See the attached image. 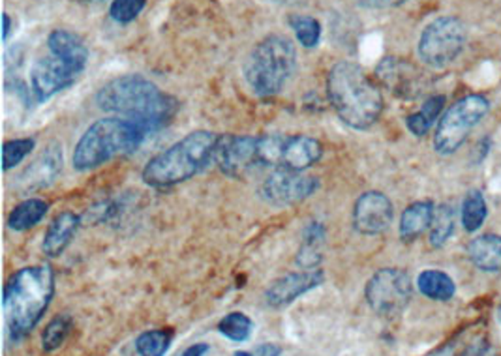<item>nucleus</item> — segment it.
Here are the masks:
<instances>
[{
    "mask_svg": "<svg viewBox=\"0 0 501 356\" xmlns=\"http://www.w3.org/2000/svg\"><path fill=\"white\" fill-rule=\"evenodd\" d=\"M145 6L147 0H111L109 17L115 23L128 25L138 20Z\"/></svg>",
    "mask_w": 501,
    "mask_h": 356,
    "instance_id": "obj_31",
    "label": "nucleus"
},
{
    "mask_svg": "<svg viewBox=\"0 0 501 356\" xmlns=\"http://www.w3.org/2000/svg\"><path fill=\"white\" fill-rule=\"evenodd\" d=\"M393 216V202L386 194L366 192L355 201L354 227L357 233L366 236L381 234L391 227Z\"/></svg>",
    "mask_w": 501,
    "mask_h": 356,
    "instance_id": "obj_15",
    "label": "nucleus"
},
{
    "mask_svg": "<svg viewBox=\"0 0 501 356\" xmlns=\"http://www.w3.org/2000/svg\"><path fill=\"white\" fill-rule=\"evenodd\" d=\"M55 297V273L49 265L20 268L4 285L3 308L13 340L28 336Z\"/></svg>",
    "mask_w": 501,
    "mask_h": 356,
    "instance_id": "obj_3",
    "label": "nucleus"
},
{
    "mask_svg": "<svg viewBox=\"0 0 501 356\" xmlns=\"http://www.w3.org/2000/svg\"><path fill=\"white\" fill-rule=\"evenodd\" d=\"M417 287H419V291L426 298L436 302H447L457 293L453 278L441 273V270H425V273H421L419 278H417Z\"/></svg>",
    "mask_w": 501,
    "mask_h": 356,
    "instance_id": "obj_22",
    "label": "nucleus"
},
{
    "mask_svg": "<svg viewBox=\"0 0 501 356\" xmlns=\"http://www.w3.org/2000/svg\"><path fill=\"white\" fill-rule=\"evenodd\" d=\"M467 256L482 273H501V236L481 234L467 246Z\"/></svg>",
    "mask_w": 501,
    "mask_h": 356,
    "instance_id": "obj_19",
    "label": "nucleus"
},
{
    "mask_svg": "<svg viewBox=\"0 0 501 356\" xmlns=\"http://www.w3.org/2000/svg\"><path fill=\"white\" fill-rule=\"evenodd\" d=\"M288 25L293 30L297 42L303 45L305 49H314L320 45L322 42V23L315 20L312 15H303V13H291L288 17Z\"/></svg>",
    "mask_w": 501,
    "mask_h": 356,
    "instance_id": "obj_24",
    "label": "nucleus"
},
{
    "mask_svg": "<svg viewBox=\"0 0 501 356\" xmlns=\"http://www.w3.org/2000/svg\"><path fill=\"white\" fill-rule=\"evenodd\" d=\"M211 351V347L207 344H194L188 349H185L180 356H205Z\"/></svg>",
    "mask_w": 501,
    "mask_h": 356,
    "instance_id": "obj_36",
    "label": "nucleus"
},
{
    "mask_svg": "<svg viewBox=\"0 0 501 356\" xmlns=\"http://www.w3.org/2000/svg\"><path fill=\"white\" fill-rule=\"evenodd\" d=\"M464 356H501V354H497L490 344L477 342L465 349Z\"/></svg>",
    "mask_w": 501,
    "mask_h": 356,
    "instance_id": "obj_34",
    "label": "nucleus"
},
{
    "mask_svg": "<svg viewBox=\"0 0 501 356\" xmlns=\"http://www.w3.org/2000/svg\"><path fill=\"white\" fill-rule=\"evenodd\" d=\"M62 165H64L62 146L59 143H52L20 177L21 188L25 192L47 188V186H52L62 173Z\"/></svg>",
    "mask_w": 501,
    "mask_h": 356,
    "instance_id": "obj_17",
    "label": "nucleus"
},
{
    "mask_svg": "<svg viewBox=\"0 0 501 356\" xmlns=\"http://www.w3.org/2000/svg\"><path fill=\"white\" fill-rule=\"evenodd\" d=\"M487 214H489V207H487V201H484V195L479 190L467 192V195L464 199V205H462L464 229L470 231V233H475L484 224Z\"/></svg>",
    "mask_w": 501,
    "mask_h": 356,
    "instance_id": "obj_27",
    "label": "nucleus"
},
{
    "mask_svg": "<svg viewBox=\"0 0 501 356\" xmlns=\"http://www.w3.org/2000/svg\"><path fill=\"white\" fill-rule=\"evenodd\" d=\"M233 356H254V352H248V351H237Z\"/></svg>",
    "mask_w": 501,
    "mask_h": 356,
    "instance_id": "obj_39",
    "label": "nucleus"
},
{
    "mask_svg": "<svg viewBox=\"0 0 501 356\" xmlns=\"http://www.w3.org/2000/svg\"><path fill=\"white\" fill-rule=\"evenodd\" d=\"M445 107V96H430L425 99V104L419 111L411 113L406 118L408 130L415 135V138H425V135L436 124L438 116L441 115Z\"/></svg>",
    "mask_w": 501,
    "mask_h": 356,
    "instance_id": "obj_23",
    "label": "nucleus"
},
{
    "mask_svg": "<svg viewBox=\"0 0 501 356\" xmlns=\"http://www.w3.org/2000/svg\"><path fill=\"white\" fill-rule=\"evenodd\" d=\"M222 135L197 130L165 148L143 167V182L150 188H171L195 177L216 160Z\"/></svg>",
    "mask_w": 501,
    "mask_h": 356,
    "instance_id": "obj_4",
    "label": "nucleus"
},
{
    "mask_svg": "<svg viewBox=\"0 0 501 356\" xmlns=\"http://www.w3.org/2000/svg\"><path fill=\"white\" fill-rule=\"evenodd\" d=\"M72 328H74V319L70 313H60L55 319L49 320L42 334V349L45 352H53L59 347H62L64 342L68 340V336L72 334Z\"/></svg>",
    "mask_w": 501,
    "mask_h": 356,
    "instance_id": "obj_25",
    "label": "nucleus"
},
{
    "mask_svg": "<svg viewBox=\"0 0 501 356\" xmlns=\"http://www.w3.org/2000/svg\"><path fill=\"white\" fill-rule=\"evenodd\" d=\"M410 3V0H357V4L369 10H391Z\"/></svg>",
    "mask_w": 501,
    "mask_h": 356,
    "instance_id": "obj_33",
    "label": "nucleus"
},
{
    "mask_svg": "<svg viewBox=\"0 0 501 356\" xmlns=\"http://www.w3.org/2000/svg\"><path fill=\"white\" fill-rule=\"evenodd\" d=\"M282 347L278 344H261L256 347L254 356H280Z\"/></svg>",
    "mask_w": 501,
    "mask_h": 356,
    "instance_id": "obj_35",
    "label": "nucleus"
},
{
    "mask_svg": "<svg viewBox=\"0 0 501 356\" xmlns=\"http://www.w3.org/2000/svg\"><path fill=\"white\" fill-rule=\"evenodd\" d=\"M89 53L72 45H49L47 55L30 67V92L38 104L70 89L87 70Z\"/></svg>",
    "mask_w": 501,
    "mask_h": 356,
    "instance_id": "obj_7",
    "label": "nucleus"
},
{
    "mask_svg": "<svg viewBox=\"0 0 501 356\" xmlns=\"http://www.w3.org/2000/svg\"><path fill=\"white\" fill-rule=\"evenodd\" d=\"M327 94L340 121L354 130L372 128L383 113L379 84L355 62L342 60L330 67Z\"/></svg>",
    "mask_w": 501,
    "mask_h": 356,
    "instance_id": "obj_2",
    "label": "nucleus"
},
{
    "mask_svg": "<svg viewBox=\"0 0 501 356\" xmlns=\"http://www.w3.org/2000/svg\"><path fill=\"white\" fill-rule=\"evenodd\" d=\"M413 297V285L408 273L400 268H381L369 280L364 298L379 317H396L402 313Z\"/></svg>",
    "mask_w": 501,
    "mask_h": 356,
    "instance_id": "obj_11",
    "label": "nucleus"
},
{
    "mask_svg": "<svg viewBox=\"0 0 501 356\" xmlns=\"http://www.w3.org/2000/svg\"><path fill=\"white\" fill-rule=\"evenodd\" d=\"M325 281L322 268L300 270L274 280L265 291V302L274 310H282L293 304L297 298L317 289Z\"/></svg>",
    "mask_w": 501,
    "mask_h": 356,
    "instance_id": "obj_16",
    "label": "nucleus"
},
{
    "mask_svg": "<svg viewBox=\"0 0 501 356\" xmlns=\"http://www.w3.org/2000/svg\"><path fill=\"white\" fill-rule=\"evenodd\" d=\"M49 210V205L44 199H36V197H30L25 199L23 202H20L18 207H15L10 216H8V227L12 231H28L32 227H36L42 219L45 218Z\"/></svg>",
    "mask_w": 501,
    "mask_h": 356,
    "instance_id": "obj_21",
    "label": "nucleus"
},
{
    "mask_svg": "<svg viewBox=\"0 0 501 356\" xmlns=\"http://www.w3.org/2000/svg\"><path fill=\"white\" fill-rule=\"evenodd\" d=\"M467 28L465 25L453 15H443L433 20L421 32L417 53L419 59L433 67V70H443V67L453 64L465 47Z\"/></svg>",
    "mask_w": 501,
    "mask_h": 356,
    "instance_id": "obj_10",
    "label": "nucleus"
},
{
    "mask_svg": "<svg viewBox=\"0 0 501 356\" xmlns=\"http://www.w3.org/2000/svg\"><path fill=\"white\" fill-rule=\"evenodd\" d=\"M433 210L436 207L432 201H417L410 205L400 218V239L404 242L419 239L426 229H430Z\"/></svg>",
    "mask_w": 501,
    "mask_h": 356,
    "instance_id": "obj_20",
    "label": "nucleus"
},
{
    "mask_svg": "<svg viewBox=\"0 0 501 356\" xmlns=\"http://www.w3.org/2000/svg\"><path fill=\"white\" fill-rule=\"evenodd\" d=\"M497 319H499V323H501V302H499V306H497Z\"/></svg>",
    "mask_w": 501,
    "mask_h": 356,
    "instance_id": "obj_40",
    "label": "nucleus"
},
{
    "mask_svg": "<svg viewBox=\"0 0 501 356\" xmlns=\"http://www.w3.org/2000/svg\"><path fill=\"white\" fill-rule=\"evenodd\" d=\"M77 3H83V4H99V3H104V0H77Z\"/></svg>",
    "mask_w": 501,
    "mask_h": 356,
    "instance_id": "obj_38",
    "label": "nucleus"
},
{
    "mask_svg": "<svg viewBox=\"0 0 501 356\" xmlns=\"http://www.w3.org/2000/svg\"><path fill=\"white\" fill-rule=\"evenodd\" d=\"M147 133L124 116L99 118L81 135L74 148V169L77 171H92L116 158L126 156L138 150Z\"/></svg>",
    "mask_w": 501,
    "mask_h": 356,
    "instance_id": "obj_5",
    "label": "nucleus"
},
{
    "mask_svg": "<svg viewBox=\"0 0 501 356\" xmlns=\"http://www.w3.org/2000/svg\"><path fill=\"white\" fill-rule=\"evenodd\" d=\"M36 146V139L23 138V139H12L6 141L3 146V167L4 171H10L15 165H20L32 150Z\"/></svg>",
    "mask_w": 501,
    "mask_h": 356,
    "instance_id": "obj_30",
    "label": "nucleus"
},
{
    "mask_svg": "<svg viewBox=\"0 0 501 356\" xmlns=\"http://www.w3.org/2000/svg\"><path fill=\"white\" fill-rule=\"evenodd\" d=\"M376 79L393 96L400 99L419 98L426 87V74L411 60L400 57H386L376 66Z\"/></svg>",
    "mask_w": 501,
    "mask_h": 356,
    "instance_id": "obj_13",
    "label": "nucleus"
},
{
    "mask_svg": "<svg viewBox=\"0 0 501 356\" xmlns=\"http://www.w3.org/2000/svg\"><path fill=\"white\" fill-rule=\"evenodd\" d=\"M297 70V47L283 34H269L250 51L243 74L248 87L259 98L282 92Z\"/></svg>",
    "mask_w": 501,
    "mask_h": 356,
    "instance_id": "obj_6",
    "label": "nucleus"
},
{
    "mask_svg": "<svg viewBox=\"0 0 501 356\" xmlns=\"http://www.w3.org/2000/svg\"><path fill=\"white\" fill-rule=\"evenodd\" d=\"M3 21H4L3 38H4V42H8V40H10V34H12V17H10V13H4V15H3Z\"/></svg>",
    "mask_w": 501,
    "mask_h": 356,
    "instance_id": "obj_37",
    "label": "nucleus"
},
{
    "mask_svg": "<svg viewBox=\"0 0 501 356\" xmlns=\"http://www.w3.org/2000/svg\"><path fill=\"white\" fill-rule=\"evenodd\" d=\"M252 330H254L252 319H250L243 312H231L219 323V332L222 336H226L227 340L237 342V344H243V342L250 340V336H252Z\"/></svg>",
    "mask_w": 501,
    "mask_h": 356,
    "instance_id": "obj_29",
    "label": "nucleus"
},
{
    "mask_svg": "<svg viewBox=\"0 0 501 356\" xmlns=\"http://www.w3.org/2000/svg\"><path fill=\"white\" fill-rule=\"evenodd\" d=\"M214 163L231 178H243L259 167L258 138L252 135H226L216 152Z\"/></svg>",
    "mask_w": 501,
    "mask_h": 356,
    "instance_id": "obj_14",
    "label": "nucleus"
},
{
    "mask_svg": "<svg viewBox=\"0 0 501 356\" xmlns=\"http://www.w3.org/2000/svg\"><path fill=\"white\" fill-rule=\"evenodd\" d=\"M453 233H455V210L449 205L436 207L430 224V244L433 248H441L449 242Z\"/></svg>",
    "mask_w": 501,
    "mask_h": 356,
    "instance_id": "obj_26",
    "label": "nucleus"
},
{
    "mask_svg": "<svg viewBox=\"0 0 501 356\" xmlns=\"http://www.w3.org/2000/svg\"><path fill=\"white\" fill-rule=\"evenodd\" d=\"M96 104L106 113L136 123L147 135L170 124L179 109L177 98L139 74H126L106 83L96 94Z\"/></svg>",
    "mask_w": 501,
    "mask_h": 356,
    "instance_id": "obj_1",
    "label": "nucleus"
},
{
    "mask_svg": "<svg viewBox=\"0 0 501 356\" xmlns=\"http://www.w3.org/2000/svg\"><path fill=\"white\" fill-rule=\"evenodd\" d=\"M489 109V99L481 94L460 98L457 104L450 106L440 118L436 133H433V148L443 156L455 154L465 143L467 133L487 116Z\"/></svg>",
    "mask_w": 501,
    "mask_h": 356,
    "instance_id": "obj_9",
    "label": "nucleus"
},
{
    "mask_svg": "<svg viewBox=\"0 0 501 356\" xmlns=\"http://www.w3.org/2000/svg\"><path fill=\"white\" fill-rule=\"evenodd\" d=\"M323 156V145L310 135L266 133L258 138V158L261 167L290 169L305 173Z\"/></svg>",
    "mask_w": 501,
    "mask_h": 356,
    "instance_id": "obj_8",
    "label": "nucleus"
},
{
    "mask_svg": "<svg viewBox=\"0 0 501 356\" xmlns=\"http://www.w3.org/2000/svg\"><path fill=\"white\" fill-rule=\"evenodd\" d=\"M81 225V218L76 212H60L59 216H55V219L49 224L45 234H44V242H42V249L47 257H59L64 253V249L70 246V242L74 241V236L77 233Z\"/></svg>",
    "mask_w": 501,
    "mask_h": 356,
    "instance_id": "obj_18",
    "label": "nucleus"
},
{
    "mask_svg": "<svg viewBox=\"0 0 501 356\" xmlns=\"http://www.w3.org/2000/svg\"><path fill=\"white\" fill-rule=\"evenodd\" d=\"M323 261L322 256V246H314V244H305L300 246L297 257H295V265L300 266L303 270H315L320 268Z\"/></svg>",
    "mask_w": 501,
    "mask_h": 356,
    "instance_id": "obj_32",
    "label": "nucleus"
},
{
    "mask_svg": "<svg viewBox=\"0 0 501 356\" xmlns=\"http://www.w3.org/2000/svg\"><path fill=\"white\" fill-rule=\"evenodd\" d=\"M317 188L320 180L312 175L290 169H273V173L259 186V197L273 207H293L312 197Z\"/></svg>",
    "mask_w": 501,
    "mask_h": 356,
    "instance_id": "obj_12",
    "label": "nucleus"
},
{
    "mask_svg": "<svg viewBox=\"0 0 501 356\" xmlns=\"http://www.w3.org/2000/svg\"><path fill=\"white\" fill-rule=\"evenodd\" d=\"M173 340V332L165 328L156 330H147L138 336L136 340V351L139 356H163L170 351Z\"/></svg>",
    "mask_w": 501,
    "mask_h": 356,
    "instance_id": "obj_28",
    "label": "nucleus"
}]
</instances>
